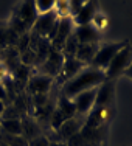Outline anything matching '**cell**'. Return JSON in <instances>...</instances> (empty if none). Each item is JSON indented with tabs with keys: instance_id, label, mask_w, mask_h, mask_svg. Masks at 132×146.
<instances>
[{
	"instance_id": "cell-1",
	"label": "cell",
	"mask_w": 132,
	"mask_h": 146,
	"mask_svg": "<svg viewBox=\"0 0 132 146\" xmlns=\"http://www.w3.org/2000/svg\"><path fill=\"white\" fill-rule=\"evenodd\" d=\"M104 81H106L104 70H99V68L92 67V65H86L78 75H75L72 79H68V81H65L62 84L61 96L72 100L73 96H76L81 92L99 87Z\"/></svg>"
},
{
	"instance_id": "cell-12",
	"label": "cell",
	"mask_w": 132,
	"mask_h": 146,
	"mask_svg": "<svg viewBox=\"0 0 132 146\" xmlns=\"http://www.w3.org/2000/svg\"><path fill=\"white\" fill-rule=\"evenodd\" d=\"M84 123H86V120H79L78 121V118H76V117L65 120L64 123L61 124V127L58 129L59 137H61L62 140H70V138H73L75 135H78L79 132H81Z\"/></svg>"
},
{
	"instance_id": "cell-21",
	"label": "cell",
	"mask_w": 132,
	"mask_h": 146,
	"mask_svg": "<svg viewBox=\"0 0 132 146\" xmlns=\"http://www.w3.org/2000/svg\"><path fill=\"white\" fill-rule=\"evenodd\" d=\"M54 11L59 19H64V17L70 16V3L68 0H56V5H54Z\"/></svg>"
},
{
	"instance_id": "cell-24",
	"label": "cell",
	"mask_w": 132,
	"mask_h": 146,
	"mask_svg": "<svg viewBox=\"0 0 132 146\" xmlns=\"http://www.w3.org/2000/svg\"><path fill=\"white\" fill-rule=\"evenodd\" d=\"M68 3H70V17H75L79 9L87 3V0H68Z\"/></svg>"
},
{
	"instance_id": "cell-7",
	"label": "cell",
	"mask_w": 132,
	"mask_h": 146,
	"mask_svg": "<svg viewBox=\"0 0 132 146\" xmlns=\"http://www.w3.org/2000/svg\"><path fill=\"white\" fill-rule=\"evenodd\" d=\"M75 31V23H73V19L70 16L68 17H64V19H59V27H58V33L54 36V39L51 40V48L61 51L64 48V44L65 40L70 37V34Z\"/></svg>"
},
{
	"instance_id": "cell-28",
	"label": "cell",
	"mask_w": 132,
	"mask_h": 146,
	"mask_svg": "<svg viewBox=\"0 0 132 146\" xmlns=\"http://www.w3.org/2000/svg\"><path fill=\"white\" fill-rule=\"evenodd\" d=\"M3 109H5V104H3V101H0V115H2Z\"/></svg>"
},
{
	"instance_id": "cell-2",
	"label": "cell",
	"mask_w": 132,
	"mask_h": 146,
	"mask_svg": "<svg viewBox=\"0 0 132 146\" xmlns=\"http://www.w3.org/2000/svg\"><path fill=\"white\" fill-rule=\"evenodd\" d=\"M132 64V47L129 42H126L123 48L113 56L110 61V64L107 65V68L104 70L106 73V79H117L118 76H121L124 72L127 70V67Z\"/></svg>"
},
{
	"instance_id": "cell-17",
	"label": "cell",
	"mask_w": 132,
	"mask_h": 146,
	"mask_svg": "<svg viewBox=\"0 0 132 146\" xmlns=\"http://www.w3.org/2000/svg\"><path fill=\"white\" fill-rule=\"evenodd\" d=\"M56 109L62 113V115H64L65 120L73 118L76 115V110H75V106H73V103H72V100L70 98H65V96H61V98H59V103H58Z\"/></svg>"
},
{
	"instance_id": "cell-18",
	"label": "cell",
	"mask_w": 132,
	"mask_h": 146,
	"mask_svg": "<svg viewBox=\"0 0 132 146\" xmlns=\"http://www.w3.org/2000/svg\"><path fill=\"white\" fill-rule=\"evenodd\" d=\"M78 39H76V36H75V31L70 34V37H68L67 40H65V44H64V48L61 50V53H62V56H64V59H67V58H75V54H76V50H78Z\"/></svg>"
},
{
	"instance_id": "cell-19",
	"label": "cell",
	"mask_w": 132,
	"mask_h": 146,
	"mask_svg": "<svg viewBox=\"0 0 132 146\" xmlns=\"http://www.w3.org/2000/svg\"><path fill=\"white\" fill-rule=\"evenodd\" d=\"M22 135L30 141L31 138L40 135V129H39V126L31 120H28V123H27V121H22Z\"/></svg>"
},
{
	"instance_id": "cell-14",
	"label": "cell",
	"mask_w": 132,
	"mask_h": 146,
	"mask_svg": "<svg viewBox=\"0 0 132 146\" xmlns=\"http://www.w3.org/2000/svg\"><path fill=\"white\" fill-rule=\"evenodd\" d=\"M98 48H99V44H79L75 58L79 62H82L84 65H90L96 51H98Z\"/></svg>"
},
{
	"instance_id": "cell-10",
	"label": "cell",
	"mask_w": 132,
	"mask_h": 146,
	"mask_svg": "<svg viewBox=\"0 0 132 146\" xmlns=\"http://www.w3.org/2000/svg\"><path fill=\"white\" fill-rule=\"evenodd\" d=\"M98 0H87L84 6L79 9V13L76 14L73 19L75 27H81V25H89V23L93 22L95 16L98 14Z\"/></svg>"
},
{
	"instance_id": "cell-13",
	"label": "cell",
	"mask_w": 132,
	"mask_h": 146,
	"mask_svg": "<svg viewBox=\"0 0 132 146\" xmlns=\"http://www.w3.org/2000/svg\"><path fill=\"white\" fill-rule=\"evenodd\" d=\"M86 65L82 62H79L76 58H67L64 59V65H62V72L56 76L58 79H61V84H64L65 81L72 79L75 75H78L79 72L84 68Z\"/></svg>"
},
{
	"instance_id": "cell-20",
	"label": "cell",
	"mask_w": 132,
	"mask_h": 146,
	"mask_svg": "<svg viewBox=\"0 0 132 146\" xmlns=\"http://www.w3.org/2000/svg\"><path fill=\"white\" fill-rule=\"evenodd\" d=\"M2 140L8 146H28V140L23 135H9L2 134Z\"/></svg>"
},
{
	"instance_id": "cell-23",
	"label": "cell",
	"mask_w": 132,
	"mask_h": 146,
	"mask_svg": "<svg viewBox=\"0 0 132 146\" xmlns=\"http://www.w3.org/2000/svg\"><path fill=\"white\" fill-rule=\"evenodd\" d=\"M2 115H3L2 120H20L17 109H16V107H13V106L5 107V109H3V112H2Z\"/></svg>"
},
{
	"instance_id": "cell-4",
	"label": "cell",
	"mask_w": 132,
	"mask_h": 146,
	"mask_svg": "<svg viewBox=\"0 0 132 146\" xmlns=\"http://www.w3.org/2000/svg\"><path fill=\"white\" fill-rule=\"evenodd\" d=\"M37 16H39V13L36 9L34 0H23L22 5L19 6V11H17V22L20 23L23 31L31 30V27L36 22Z\"/></svg>"
},
{
	"instance_id": "cell-5",
	"label": "cell",
	"mask_w": 132,
	"mask_h": 146,
	"mask_svg": "<svg viewBox=\"0 0 132 146\" xmlns=\"http://www.w3.org/2000/svg\"><path fill=\"white\" fill-rule=\"evenodd\" d=\"M59 17H58L54 9L50 13H45V14H39L36 19V22L31 27V33L39 36V37H48V34H50V31L54 27V23H56Z\"/></svg>"
},
{
	"instance_id": "cell-3",
	"label": "cell",
	"mask_w": 132,
	"mask_h": 146,
	"mask_svg": "<svg viewBox=\"0 0 132 146\" xmlns=\"http://www.w3.org/2000/svg\"><path fill=\"white\" fill-rule=\"evenodd\" d=\"M127 40H123V42H110V44H103L99 45L98 51H96L95 58L92 61V67H96L99 70H106L107 65L110 64V61L113 59V56L121 50V48L126 45Z\"/></svg>"
},
{
	"instance_id": "cell-27",
	"label": "cell",
	"mask_w": 132,
	"mask_h": 146,
	"mask_svg": "<svg viewBox=\"0 0 132 146\" xmlns=\"http://www.w3.org/2000/svg\"><path fill=\"white\" fill-rule=\"evenodd\" d=\"M123 75H124V76H127V78H131V79H132V64L129 65V67H127V70L124 72Z\"/></svg>"
},
{
	"instance_id": "cell-29",
	"label": "cell",
	"mask_w": 132,
	"mask_h": 146,
	"mask_svg": "<svg viewBox=\"0 0 132 146\" xmlns=\"http://www.w3.org/2000/svg\"><path fill=\"white\" fill-rule=\"evenodd\" d=\"M51 146H67L65 143H51Z\"/></svg>"
},
{
	"instance_id": "cell-15",
	"label": "cell",
	"mask_w": 132,
	"mask_h": 146,
	"mask_svg": "<svg viewBox=\"0 0 132 146\" xmlns=\"http://www.w3.org/2000/svg\"><path fill=\"white\" fill-rule=\"evenodd\" d=\"M51 81H53V78H50V76H33V78L28 81V89L31 93H34V95H39V93H47V90L50 89V84Z\"/></svg>"
},
{
	"instance_id": "cell-6",
	"label": "cell",
	"mask_w": 132,
	"mask_h": 146,
	"mask_svg": "<svg viewBox=\"0 0 132 146\" xmlns=\"http://www.w3.org/2000/svg\"><path fill=\"white\" fill-rule=\"evenodd\" d=\"M96 89H90V90H86V92H81L72 98V103H73L75 110L78 115H87L90 110L93 109L95 100H96Z\"/></svg>"
},
{
	"instance_id": "cell-25",
	"label": "cell",
	"mask_w": 132,
	"mask_h": 146,
	"mask_svg": "<svg viewBox=\"0 0 132 146\" xmlns=\"http://www.w3.org/2000/svg\"><path fill=\"white\" fill-rule=\"evenodd\" d=\"M65 121V118H64V115H62L61 112H59V110L56 109V110H53V113H51V126L54 127V129H59V127H61V124L64 123Z\"/></svg>"
},
{
	"instance_id": "cell-22",
	"label": "cell",
	"mask_w": 132,
	"mask_h": 146,
	"mask_svg": "<svg viewBox=\"0 0 132 146\" xmlns=\"http://www.w3.org/2000/svg\"><path fill=\"white\" fill-rule=\"evenodd\" d=\"M34 5H36L39 14H45V13H50L54 9L56 0H34Z\"/></svg>"
},
{
	"instance_id": "cell-26",
	"label": "cell",
	"mask_w": 132,
	"mask_h": 146,
	"mask_svg": "<svg viewBox=\"0 0 132 146\" xmlns=\"http://www.w3.org/2000/svg\"><path fill=\"white\" fill-rule=\"evenodd\" d=\"M28 146H51V141L45 135H37L28 141Z\"/></svg>"
},
{
	"instance_id": "cell-8",
	"label": "cell",
	"mask_w": 132,
	"mask_h": 146,
	"mask_svg": "<svg viewBox=\"0 0 132 146\" xmlns=\"http://www.w3.org/2000/svg\"><path fill=\"white\" fill-rule=\"evenodd\" d=\"M62 65H64V56L61 51L50 48L47 59L42 62V70L45 72V75L50 78H56L59 73L62 72Z\"/></svg>"
},
{
	"instance_id": "cell-11",
	"label": "cell",
	"mask_w": 132,
	"mask_h": 146,
	"mask_svg": "<svg viewBox=\"0 0 132 146\" xmlns=\"http://www.w3.org/2000/svg\"><path fill=\"white\" fill-rule=\"evenodd\" d=\"M75 36L79 44H99V39H101V33L96 27H93V23L76 27Z\"/></svg>"
},
{
	"instance_id": "cell-16",
	"label": "cell",
	"mask_w": 132,
	"mask_h": 146,
	"mask_svg": "<svg viewBox=\"0 0 132 146\" xmlns=\"http://www.w3.org/2000/svg\"><path fill=\"white\" fill-rule=\"evenodd\" d=\"M0 134L22 135V121L20 120H0Z\"/></svg>"
},
{
	"instance_id": "cell-9",
	"label": "cell",
	"mask_w": 132,
	"mask_h": 146,
	"mask_svg": "<svg viewBox=\"0 0 132 146\" xmlns=\"http://www.w3.org/2000/svg\"><path fill=\"white\" fill-rule=\"evenodd\" d=\"M112 104H115V82L112 79H106L96 89L95 106H112Z\"/></svg>"
}]
</instances>
